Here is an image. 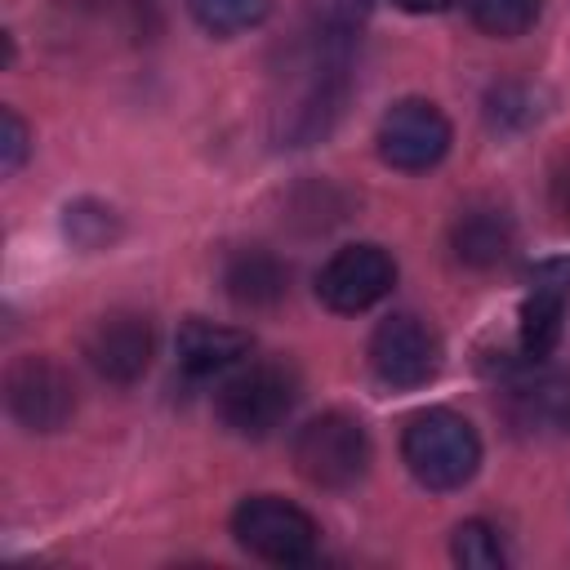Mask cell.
<instances>
[{"label":"cell","mask_w":570,"mask_h":570,"mask_svg":"<svg viewBox=\"0 0 570 570\" xmlns=\"http://www.w3.org/2000/svg\"><path fill=\"white\" fill-rule=\"evenodd\" d=\"M401 459L419 485H428L436 494L463 490L481 468V436L459 410L428 405V410L410 414V423L401 432Z\"/></svg>","instance_id":"cell-1"},{"label":"cell","mask_w":570,"mask_h":570,"mask_svg":"<svg viewBox=\"0 0 570 570\" xmlns=\"http://www.w3.org/2000/svg\"><path fill=\"white\" fill-rule=\"evenodd\" d=\"M254 338L249 330H236V325H218V321H205V316H191L178 325V338H174V356H178V370L187 379H214V374H227L236 370L245 356H249Z\"/></svg>","instance_id":"cell-11"},{"label":"cell","mask_w":570,"mask_h":570,"mask_svg":"<svg viewBox=\"0 0 570 570\" xmlns=\"http://www.w3.org/2000/svg\"><path fill=\"white\" fill-rule=\"evenodd\" d=\"M232 539L258 561L307 566L316 557L321 530L298 503H289L281 494H249L232 512Z\"/></svg>","instance_id":"cell-4"},{"label":"cell","mask_w":570,"mask_h":570,"mask_svg":"<svg viewBox=\"0 0 570 570\" xmlns=\"http://www.w3.org/2000/svg\"><path fill=\"white\" fill-rule=\"evenodd\" d=\"M508 419L521 436H566L570 432V374H534L512 387Z\"/></svg>","instance_id":"cell-13"},{"label":"cell","mask_w":570,"mask_h":570,"mask_svg":"<svg viewBox=\"0 0 570 570\" xmlns=\"http://www.w3.org/2000/svg\"><path fill=\"white\" fill-rule=\"evenodd\" d=\"M62 236L76 249H107L120 240V214L102 200H71L62 209Z\"/></svg>","instance_id":"cell-15"},{"label":"cell","mask_w":570,"mask_h":570,"mask_svg":"<svg viewBox=\"0 0 570 570\" xmlns=\"http://www.w3.org/2000/svg\"><path fill=\"white\" fill-rule=\"evenodd\" d=\"M294 405H298V374L285 361H254L236 370L214 396L218 423L249 441L276 432Z\"/></svg>","instance_id":"cell-3"},{"label":"cell","mask_w":570,"mask_h":570,"mask_svg":"<svg viewBox=\"0 0 570 570\" xmlns=\"http://www.w3.org/2000/svg\"><path fill=\"white\" fill-rule=\"evenodd\" d=\"M27 156H31V129L13 107H4L0 111V169L18 174L27 165Z\"/></svg>","instance_id":"cell-20"},{"label":"cell","mask_w":570,"mask_h":570,"mask_svg":"<svg viewBox=\"0 0 570 570\" xmlns=\"http://www.w3.org/2000/svg\"><path fill=\"white\" fill-rule=\"evenodd\" d=\"M401 13H445L454 0H392Z\"/></svg>","instance_id":"cell-22"},{"label":"cell","mask_w":570,"mask_h":570,"mask_svg":"<svg viewBox=\"0 0 570 570\" xmlns=\"http://www.w3.org/2000/svg\"><path fill=\"white\" fill-rule=\"evenodd\" d=\"M85 361L89 370L102 379V383H116V387H129L138 383L147 370H151V356H156V325L142 316V312H107L89 325L85 334Z\"/></svg>","instance_id":"cell-9"},{"label":"cell","mask_w":570,"mask_h":570,"mask_svg":"<svg viewBox=\"0 0 570 570\" xmlns=\"http://www.w3.org/2000/svg\"><path fill=\"white\" fill-rule=\"evenodd\" d=\"M450 249H454V258L463 267L490 272V267H499V263L512 258V249H517V223H512V214L503 205L472 200L450 223Z\"/></svg>","instance_id":"cell-10"},{"label":"cell","mask_w":570,"mask_h":570,"mask_svg":"<svg viewBox=\"0 0 570 570\" xmlns=\"http://www.w3.org/2000/svg\"><path fill=\"white\" fill-rule=\"evenodd\" d=\"M450 552H454V561L468 566V570H499V566L508 561L503 539H499V530H494L490 521H463V525L454 530V539H450Z\"/></svg>","instance_id":"cell-19"},{"label":"cell","mask_w":570,"mask_h":570,"mask_svg":"<svg viewBox=\"0 0 570 570\" xmlns=\"http://www.w3.org/2000/svg\"><path fill=\"white\" fill-rule=\"evenodd\" d=\"M530 281L534 285H557V289L570 294V258H543V263H534L530 267Z\"/></svg>","instance_id":"cell-21"},{"label":"cell","mask_w":570,"mask_h":570,"mask_svg":"<svg viewBox=\"0 0 570 570\" xmlns=\"http://www.w3.org/2000/svg\"><path fill=\"white\" fill-rule=\"evenodd\" d=\"M463 9H468V18H472L485 36L512 40V36H525V31L539 22L543 0H463Z\"/></svg>","instance_id":"cell-17"},{"label":"cell","mask_w":570,"mask_h":570,"mask_svg":"<svg viewBox=\"0 0 570 570\" xmlns=\"http://www.w3.org/2000/svg\"><path fill=\"white\" fill-rule=\"evenodd\" d=\"M187 13L209 36H236L272 13V0H187Z\"/></svg>","instance_id":"cell-16"},{"label":"cell","mask_w":570,"mask_h":570,"mask_svg":"<svg viewBox=\"0 0 570 570\" xmlns=\"http://www.w3.org/2000/svg\"><path fill=\"white\" fill-rule=\"evenodd\" d=\"M392 285H396V258L370 240L334 249L316 272V298L338 316L370 312L392 294Z\"/></svg>","instance_id":"cell-7"},{"label":"cell","mask_w":570,"mask_h":570,"mask_svg":"<svg viewBox=\"0 0 570 570\" xmlns=\"http://www.w3.org/2000/svg\"><path fill=\"white\" fill-rule=\"evenodd\" d=\"M223 294L245 312H267L289 294V267L263 245H240L223 258Z\"/></svg>","instance_id":"cell-12"},{"label":"cell","mask_w":570,"mask_h":570,"mask_svg":"<svg viewBox=\"0 0 570 570\" xmlns=\"http://www.w3.org/2000/svg\"><path fill=\"white\" fill-rule=\"evenodd\" d=\"M441 361H445L441 334L423 316L396 312V316L379 321L370 334V370L383 387H396V392L423 387L441 374Z\"/></svg>","instance_id":"cell-5"},{"label":"cell","mask_w":570,"mask_h":570,"mask_svg":"<svg viewBox=\"0 0 570 570\" xmlns=\"http://www.w3.org/2000/svg\"><path fill=\"white\" fill-rule=\"evenodd\" d=\"M4 401L27 432H58L76 414V383L49 356H18L4 374Z\"/></svg>","instance_id":"cell-8"},{"label":"cell","mask_w":570,"mask_h":570,"mask_svg":"<svg viewBox=\"0 0 570 570\" xmlns=\"http://www.w3.org/2000/svg\"><path fill=\"white\" fill-rule=\"evenodd\" d=\"M379 160L401 169V174H423L432 165L445 160L450 142H454V129L445 120V111L428 98H401L383 111L379 120Z\"/></svg>","instance_id":"cell-6"},{"label":"cell","mask_w":570,"mask_h":570,"mask_svg":"<svg viewBox=\"0 0 570 570\" xmlns=\"http://www.w3.org/2000/svg\"><path fill=\"white\" fill-rule=\"evenodd\" d=\"M294 468L307 485L316 490H352L365 472H370V459H374V445H370V432L356 414L347 410H325L316 419H307L298 432H294Z\"/></svg>","instance_id":"cell-2"},{"label":"cell","mask_w":570,"mask_h":570,"mask_svg":"<svg viewBox=\"0 0 570 570\" xmlns=\"http://www.w3.org/2000/svg\"><path fill=\"white\" fill-rule=\"evenodd\" d=\"M566 330V289L557 285H534L521 298V321H517V343L525 361H543L552 356V347L561 343Z\"/></svg>","instance_id":"cell-14"},{"label":"cell","mask_w":570,"mask_h":570,"mask_svg":"<svg viewBox=\"0 0 570 570\" xmlns=\"http://www.w3.org/2000/svg\"><path fill=\"white\" fill-rule=\"evenodd\" d=\"M485 120L494 134H521L539 120V94L530 85H517V80L494 85L485 94Z\"/></svg>","instance_id":"cell-18"}]
</instances>
